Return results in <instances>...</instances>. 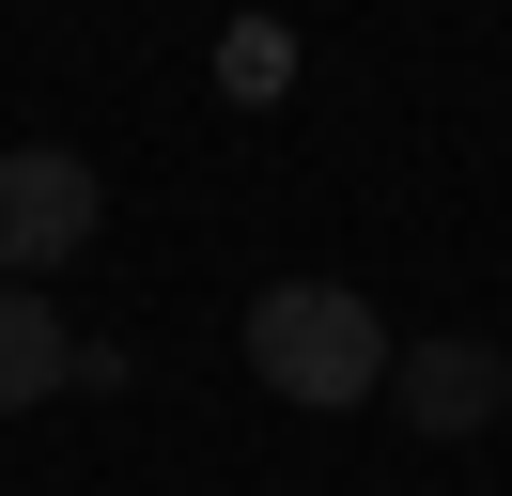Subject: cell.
<instances>
[{
    "instance_id": "1",
    "label": "cell",
    "mask_w": 512,
    "mask_h": 496,
    "mask_svg": "<svg viewBox=\"0 0 512 496\" xmlns=\"http://www.w3.org/2000/svg\"><path fill=\"white\" fill-rule=\"evenodd\" d=\"M388 310L357 295V279H264L249 295V372L280 403H311V419H342V403H388Z\"/></svg>"
},
{
    "instance_id": "2",
    "label": "cell",
    "mask_w": 512,
    "mask_h": 496,
    "mask_svg": "<svg viewBox=\"0 0 512 496\" xmlns=\"http://www.w3.org/2000/svg\"><path fill=\"white\" fill-rule=\"evenodd\" d=\"M109 233V171L78 140H0V279H63Z\"/></svg>"
},
{
    "instance_id": "3",
    "label": "cell",
    "mask_w": 512,
    "mask_h": 496,
    "mask_svg": "<svg viewBox=\"0 0 512 496\" xmlns=\"http://www.w3.org/2000/svg\"><path fill=\"white\" fill-rule=\"evenodd\" d=\"M388 419L404 434H497L512 419V357L497 341H404L388 357Z\"/></svg>"
},
{
    "instance_id": "4",
    "label": "cell",
    "mask_w": 512,
    "mask_h": 496,
    "mask_svg": "<svg viewBox=\"0 0 512 496\" xmlns=\"http://www.w3.org/2000/svg\"><path fill=\"white\" fill-rule=\"evenodd\" d=\"M47 388H78V326L47 310V279H0V419Z\"/></svg>"
},
{
    "instance_id": "5",
    "label": "cell",
    "mask_w": 512,
    "mask_h": 496,
    "mask_svg": "<svg viewBox=\"0 0 512 496\" xmlns=\"http://www.w3.org/2000/svg\"><path fill=\"white\" fill-rule=\"evenodd\" d=\"M218 93H233V109H280V93H295V31L280 16H233L218 31Z\"/></svg>"
}]
</instances>
